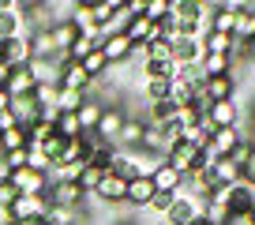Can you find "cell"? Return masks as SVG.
Returning <instances> with one entry per match:
<instances>
[{
	"mask_svg": "<svg viewBox=\"0 0 255 225\" xmlns=\"http://www.w3.org/2000/svg\"><path fill=\"white\" fill-rule=\"evenodd\" d=\"M237 120H240V105L237 102H214L199 116V124L207 131H214V128H237Z\"/></svg>",
	"mask_w": 255,
	"mask_h": 225,
	"instance_id": "6da1fadb",
	"label": "cell"
},
{
	"mask_svg": "<svg viewBox=\"0 0 255 225\" xmlns=\"http://www.w3.org/2000/svg\"><path fill=\"white\" fill-rule=\"evenodd\" d=\"M0 56H4L8 68H26L30 64V30L15 34V38H8V41H0Z\"/></svg>",
	"mask_w": 255,
	"mask_h": 225,
	"instance_id": "7a4b0ae2",
	"label": "cell"
},
{
	"mask_svg": "<svg viewBox=\"0 0 255 225\" xmlns=\"http://www.w3.org/2000/svg\"><path fill=\"white\" fill-rule=\"evenodd\" d=\"M45 199H49V207H68V210L83 207V192L72 184V180H49Z\"/></svg>",
	"mask_w": 255,
	"mask_h": 225,
	"instance_id": "3957f363",
	"label": "cell"
},
{
	"mask_svg": "<svg viewBox=\"0 0 255 225\" xmlns=\"http://www.w3.org/2000/svg\"><path fill=\"white\" fill-rule=\"evenodd\" d=\"M45 210H49V199L45 195H19L15 203L8 207V214H11V222H34V218H45Z\"/></svg>",
	"mask_w": 255,
	"mask_h": 225,
	"instance_id": "277c9868",
	"label": "cell"
},
{
	"mask_svg": "<svg viewBox=\"0 0 255 225\" xmlns=\"http://www.w3.org/2000/svg\"><path fill=\"white\" fill-rule=\"evenodd\" d=\"M143 131H146V120H143V116H124L113 150H139V146H143Z\"/></svg>",
	"mask_w": 255,
	"mask_h": 225,
	"instance_id": "5b68a950",
	"label": "cell"
},
{
	"mask_svg": "<svg viewBox=\"0 0 255 225\" xmlns=\"http://www.w3.org/2000/svg\"><path fill=\"white\" fill-rule=\"evenodd\" d=\"M124 188H128V180H120L117 173H105L94 188V199L105 203V207H124Z\"/></svg>",
	"mask_w": 255,
	"mask_h": 225,
	"instance_id": "8992f818",
	"label": "cell"
},
{
	"mask_svg": "<svg viewBox=\"0 0 255 225\" xmlns=\"http://www.w3.org/2000/svg\"><path fill=\"white\" fill-rule=\"evenodd\" d=\"M124 105H105V112H102V120H98V128H94V135L102 139V143H117V131H120V124H124Z\"/></svg>",
	"mask_w": 255,
	"mask_h": 225,
	"instance_id": "52a82bcc",
	"label": "cell"
},
{
	"mask_svg": "<svg viewBox=\"0 0 255 225\" xmlns=\"http://www.w3.org/2000/svg\"><path fill=\"white\" fill-rule=\"evenodd\" d=\"M8 180H11V188H15L19 195H45V188H49V177L45 173H34V169H19Z\"/></svg>",
	"mask_w": 255,
	"mask_h": 225,
	"instance_id": "ba28073f",
	"label": "cell"
},
{
	"mask_svg": "<svg viewBox=\"0 0 255 225\" xmlns=\"http://www.w3.org/2000/svg\"><path fill=\"white\" fill-rule=\"evenodd\" d=\"M102 56H105V64L109 68H120L131 60V41L124 38V34H109V38L102 41Z\"/></svg>",
	"mask_w": 255,
	"mask_h": 225,
	"instance_id": "9c48e42d",
	"label": "cell"
},
{
	"mask_svg": "<svg viewBox=\"0 0 255 225\" xmlns=\"http://www.w3.org/2000/svg\"><path fill=\"white\" fill-rule=\"evenodd\" d=\"M56 64H60V87L64 90H79V94H87L90 90V75L83 72V64H75V60H56Z\"/></svg>",
	"mask_w": 255,
	"mask_h": 225,
	"instance_id": "30bf717a",
	"label": "cell"
},
{
	"mask_svg": "<svg viewBox=\"0 0 255 225\" xmlns=\"http://www.w3.org/2000/svg\"><path fill=\"white\" fill-rule=\"evenodd\" d=\"M225 207H229L233 218L248 214V210L255 207V188H248L244 180H240V184H233V188H225Z\"/></svg>",
	"mask_w": 255,
	"mask_h": 225,
	"instance_id": "8fae6325",
	"label": "cell"
},
{
	"mask_svg": "<svg viewBox=\"0 0 255 225\" xmlns=\"http://www.w3.org/2000/svg\"><path fill=\"white\" fill-rule=\"evenodd\" d=\"M237 23H233V38L237 41H252L255 38V4H233Z\"/></svg>",
	"mask_w": 255,
	"mask_h": 225,
	"instance_id": "7c38bea8",
	"label": "cell"
},
{
	"mask_svg": "<svg viewBox=\"0 0 255 225\" xmlns=\"http://www.w3.org/2000/svg\"><path fill=\"white\" fill-rule=\"evenodd\" d=\"M203 94L210 98V105H214V102H233V94H237V79H233V75L203 79Z\"/></svg>",
	"mask_w": 255,
	"mask_h": 225,
	"instance_id": "4fadbf2b",
	"label": "cell"
},
{
	"mask_svg": "<svg viewBox=\"0 0 255 225\" xmlns=\"http://www.w3.org/2000/svg\"><path fill=\"white\" fill-rule=\"evenodd\" d=\"M154 199V184L146 177H131L124 188V207H146Z\"/></svg>",
	"mask_w": 255,
	"mask_h": 225,
	"instance_id": "5bb4252c",
	"label": "cell"
},
{
	"mask_svg": "<svg viewBox=\"0 0 255 225\" xmlns=\"http://www.w3.org/2000/svg\"><path fill=\"white\" fill-rule=\"evenodd\" d=\"M207 177H210V184H214V188H233V184H240V169L233 165L229 158H218L214 165L207 169Z\"/></svg>",
	"mask_w": 255,
	"mask_h": 225,
	"instance_id": "9a60e30c",
	"label": "cell"
},
{
	"mask_svg": "<svg viewBox=\"0 0 255 225\" xmlns=\"http://www.w3.org/2000/svg\"><path fill=\"white\" fill-rule=\"evenodd\" d=\"M102 112H105V102H102V98H87V102L79 105V112H75V120H79L83 135L98 128V120H102Z\"/></svg>",
	"mask_w": 255,
	"mask_h": 225,
	"instance_id": "2e32d148",
	"label": "cell"
},
{
	"mask_svg": "<svg viewBox=\"0 0 255 225\" xmlns=\"http://www.w3.org/2000/svg\"><path fill=\"white\" fill-rule=\"evenodd\" d=\"M4 90H8L11 98H30V94H34V75L26 72V68H11Z\"/></svg>",
	"mask_w": 255,
	"mask_h": 225,
	"instance_id": "e0dca14e",
	"label": "cell"
},
{
	"mask_svg": "<svg viewBox=\"0 0 255 225\" xmlns=\"http://www.w3.org/2000/svg\"><path fill=\"white\" fill-rule=\"evenodd\" d=\"M199 72H203V79L233 75V56H214V53H203V56H199Z\"/></svg>",
	"mask_w": 255,
	"mask_h": 225,
	"instance_id": "ac0fdd59",
	"label": "cell"
},
{
	"mask_svg": "<svg viewBox=\"0 0 255 225\" xmlns=\"http://www.w3.org/2000/svg\"><path fill=\"white\" fill-rule=\"evenodd\" d=\"M150 184H154V192H165V195H173L176 188L184 184V177L176 173L173 165H165V161H161V165H158V173L150 177Z\"/></svg>",
	"mask_w": 255,
	"mask_h": 225,
	"instance_id": "d6986e66",
	"label": "cell"
},
{
	"mask_svg": "<svg viewBox=\"0 0 255 225\" xmlns=\"http://www.w3.org/2000/svg\"><path fill=\"white\" fill-rule=\"evenodd\" d=\"M240 143V131L237 128H214L210 131V150L218 154V158H229V150Z\"/></svg>",
	"mask_w": 255,
	"mask_h": 225,
	"instance_id": "ffe728a7",
	"label": "cell"
},
{
	"mask_svg": "<svg viewBox=\"0 0 255 225\" xmlns=\"http://www.w3.org/2000/svg\"><path fill=\"white\" fill-rule=\"evenodd\" d=\"M199 56H203V41L195 38H180L173 45V64H199Z\"/></svg>",
	"mask_w": 255,
	"mask_h": 225,
	"instance_id": "44dd1931",
	"label": "cell"
},
{
	"mask_svg": "<svg viewBox=\"0 0 255 225\" xmlns=\"http://www.w3.org/2000/svg\"><path fill=\"white\" fill-rule=\"evenodd\" d=\"M26 72L34 75V87H38V83H56V87H60V64H56V60H30Z\"/></svg>",
	"mask_w": 255,
	"mask_h": 225,
	"instance_id": "7402d4cb",
	"label": "cell"
},
{
	"mask_svg": "<svg viewBox=\"0 0 255 225\" xmlns=\"http://www.w3.org/2000/svg\"><path fill=\"white\" fill-rule=\"evenodd\" d=\"M113 158H117V150L109 143H94L87 154V165H94L98 173H113Z\"/></svg>",
	"mask_w": 255,
	"mask_h": 225,
	"instance_id": "603a6c76",
	"label": "cell"
},
{
	"mask_svg": "<svg viewBox=\"0 0 255 225\" xmlns=\"http://www.w3.org/2000/svg\"><path fill=\"white\" fill-rule=\"evenodd\" d=\"M26 143H30V135H26L23 124H19V128H11V131H0V154H8V150H26Z\"/></svg>",
	"mask_w": 255,
	"mask_h": 225,
	"instance_id": "cb8c5ba5",
	"label": "cell"
},
{
	"mask_svg": "<svg viewBox=\"0 0 255 225\" xmlns=\"http://www.w3.org/2000/svg\"><path fill=\"white\" fill-rule=\"evenodd\" d=\"M233 23H237L233 4H222V8L214 11V19H210V30H214V34H229V38H233Z\"/></svg>",
	"mask_w": 255,
	"mask_h": 225,
	"instance_id": "d4e9b609",
	"label": "cell"
},
{
	"mask_svg": "<svg viewBox=\"0 0 255 225\" xmlns=\"http://www.w3.org/2000/svg\"><path fill=\"white\" fill-rule=\"evenodd\" d=\"M143 60H150V64H173V49H169L165 41H146Z\"/></svg>",
	"mask_w": 255,
	"mask_h": 225,
	"instance_id": "484cf974",
	"label": "cell"
},
{
	"mask_svg": "<svg viewBox=\"0 0 255 225\" xmlns=\"http://www.w3.org/2000/svg\"><path fill=\"white\" fill-rule=\"evenodd\" d=\"M56 135L60 139H79L83 135V128H79V120H75V112H56Z\"/></svg>",
	"mask_w": 255,
	"mask_h": 225,
	"instance_id": "4316f807",
	"label": "cell"
},
{
	"mask_svg": "<svg viewBox=\"0 0 255 225\" xmlns=\"http://www.w3.org/2000/svg\"><path fill=\"white\" fill-rule=\"evenodd\" d=\"M87 102V94H79V90H64L56 94V112H79V105Z\"/></svg>",
	"mask_w": 255,
	"mask_h": 225,
	"instance_id": "83f0119b",
	"label": "cell"
},
{
	"mask_svg": "<svg viewBox=\"0 0 255 225\" xmlns=\"http://www.w3.org/2000/svg\"><path fill=\"white\" fill-rule=\"evenodd\" d=\"M79 64H83V72H87L90 79H102V75L109 72V64H105V56H102V49H94V53H90V56H83Z\"/></svg>",
	"mask_w": 255,
	"mask_h": 225,
	"instance_id": "f1b7e54d",
	"label": "cell"
},
{
	"mask_svg": "<svg viewBox=\"0 0 255 225\" xmlns=\"http://www.w3.org/2000/svg\"><path fill=\"white\" fill-rule=\"evenodd\" d=\"M105 173H98L94 165H83V173H79V180H75V188H79L83 195H94V188H98V180H102Z\"/></svg>",
	"mask_w": 255,
	"mask_h": 225,
	"instance_id": "f546056e",
	"label": "cell"
},
{
	"mask_svg": "<svg viewBox=\"0 0 255 225\" xmlns=\"http://www.w3.org/2000/svg\"><path fill=\"white\" fill-rule=\"evenodd\" d=\"M117 8H120V0H102V4H90V15H94L98 26H105L113 15H117Z\"/></svg>",
	"mask_w": 255,
	"mask_h": 225,
	"instance_id": "4dcf8cb0",
	"label": "cell"
},
{
	"mask_svg": "<svg viewBox=\"0 0 255 225\" xmlns=\"http://www.w3.org/2000/svg\"><path fill=\"white\" fill-rule=\"evenodd\" d=\"M252 154H255V143H252V139H240V143H237V146H233V150H229V161H233V165H237V169H244Z\"/></svg>",
	"mask_w": 255,
	"mask_h": 225,
	"instance_id": "1f68e13d",
	"label": "cell"
},
{
	"mask_svg": "<svg viewBox=\"0 0 255 225\" xmlns=\"http://www.w3.org/2000/svg\"><path fill=\"white\" fill-rule=\"evenodd\" d=\"M143 19H150V23H165V19H169V0H146Z\"/></svg>",
	"mask_w": 255,
	"mask_h": 225,
	"instance_id": "d6a6232c",
	"label": "cell"
},
{
	"mask_svg": "<svg viewBox=\"0 0 255 225\" xmlns=\"http://www.w3.org/2000/svg\"><path fill=\"white\" fill-rule=\"evenodd\" d=\"M169 207H173V195H165V192H154V199L146 203V210H154V214H161V218H165Z\"/></svg>",
	"mask_w": 255,
	"mask_h": 225,
	"instance_id": "836d02e7",
	"label": "cell"
},
{
	"mask_svg": "<svg viewBox=\"0 0 255 225\" xmlns=\"http://www.w3.org/2000/svg\"><path fill=\"white\" fill-rule=\"evenodd\" d=\"M15 199H19V192L11 188V180H0V210H8Z\"/></svg>",
	"mask_w": 255,
	"mask_h": 225,
	"instance_id": "e575fe53",
	"label": "cell"
},
{
	"mask_svg": "<svg viewBox=\"0 0 255 225\" xmlns=\"http://www.w3.org/2000/svg\"><path fill=\"white\" fill-rule=\"evenodd\" d=\"M240 180H244L248 188H255V154H252V158H248V165L240 169Z\"/></svg>",
	"mask_w": 255,
	"mask_h": 225,
	"instance_id": "d590c367",
	"label": "cell"
},
{
	"mask_svg": "<svg viewBox=\"0 0 255 225\" xmlns=\"http://www.w3.org/2000/svg\"><path fill=\"white\" fill-rule=\"evenodd\" d=\"M4 109H11V94H8V90H0V112H4Z\"/></svg>",
	"mask_w": 255,
	"mask_h": 225,
	"instance_id": "8d00e7d4",
	"label": "cell"
},
{
	"mask_svg": "<svg viewBox=\"0 0 255 225\" xmlns=\"http://www.w3.org/2000/svg\"><path fill=\"white\" fill-rule=\"evenodd\" d=\"M8 72H11L8 64H0V90H4V83H8Z\"/></svg>",
	"mask_w": 255,
	"mask_h": 225,
	"instance_id": "74e56055",
	"label": "cell"
},
{
	"mask_svg": "<svg viewBox=\"0 0 255 225\" xmlns=\"http://www.w3.org/2000/svg\"><path fill=\"white\" fill-rule=\"evenodd\" d=\"M248 60H255V38L248 41Z\"/></svg>",
	"mask_w": 255,
	"mask_h": 225,
	"instance_id": "f35d334b",
	"label": "cell"
},
{
	"mask_svg": "<svg viewBox=\"0 0 255 225\" xmlns=\"http://www.w3.org/2000/svg\"><path fill=\"white\" fill-rule=\"evenodd\" d=\"M0 64H4V56H0Z\"/></svg>",
	"mask_w": 255,
	"mask_h": 225,
	"instance_id": "ab89813d",
	"label": "cell"
}]
</instances>
